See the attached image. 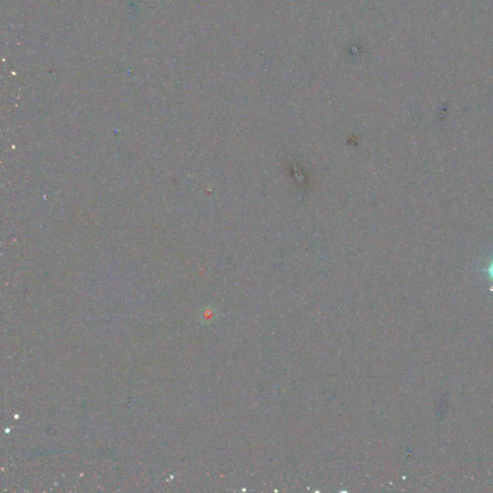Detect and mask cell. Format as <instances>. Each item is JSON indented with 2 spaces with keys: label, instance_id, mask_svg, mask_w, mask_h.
Masks as SVG:
<instances>
[{
  "label": "cell",
  "instance_id": "6da1fadb",
  "mask_svg": "<svg viewBox=\"0 0 493 493\" xmlns=\"http://www.w3.org/2000/svg\"><path fill=\"white\" fill-rule=\"evenodd\" d=\"M485 273H486V275H487L488 279L491 280V281H493V258L492 260H491V261L488 263V265L486 266V268H485Z\"/></svg>",
  "mask_w": 493,
  "mask_h": 493
}]
</instances>
